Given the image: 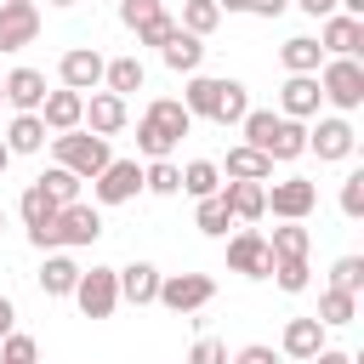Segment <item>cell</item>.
<instances>
[{"label": "cell", "instance_id": "obj_9", "mask_svg": "<svg viewBox=\"0 0 364 364\" xmlns=\"http://www.w3.org/2000/svg\"><path fill=\"white\" fill-rule=\"evenodd\" d=\"M40 40V6L34 0H0V51H23Z\"/></svg>", "mask_w": 364, "mask_h": 364}, {"label": "cell", "instance_id": "obj_22", "mask_svg": "<svg viewBox=\"0 0 364 364\" xmlns=\"http://www.w3.org/2000/svg\"><path fill=\"white\" fill-rule=\"evenodd\" d=\"M74 284H80V262L63 256V250H46V262H40V290H46V296H74Z\"/></svg>", "mask_w": 364, "mask_h": 364}, {"label": "cell", "instance_id": "obj_52", "mask_svg": "<svg viewBox=\"0 0 364 364\" xmlns=\"http://www.w3.org/2000/svg\"><path fill=\"white\" fill-rule=\"evenodd\" d=\"M0 233H6V210H0Z\"/></svg>", "mask_w": 364, "mask_h": 364}, {"label": "cell", "instance_id": "obj_49", "mask_svg": "<svg viewBox=\"0 0 364 364\" xmlns=\"http://www.w3.org/2000/svg\"><path fill=\"white\" fill-rule=\"evenodd\" d=\"M216 6H222V17H228V11H245L250 0H216Z\"/></svg>", "mask_w": 364, "mask_h": 364}, {"label": "cell", "instance_id": "obj_35", "mask_svg": "<svg viewBox=\"0 0 364 364\" xmlns=\"http://www.w3.org/2000/svg\"><path fill=\"white\" fill-rule=\"evenodd\" d=\"M216 23H222V6L216 0H182V28L188 34H216Z\"/></svg>", "mask_w": 364, "mask_h": 364}, {"label": "cell", "instance_id": "obj_15", "mask_svg": "<svg viewBox=\"0 0 364 364\" xmlns=\"http://www.w3.org/2000/svg\"><path fill=\"white\" fill-rule=\"evenodd\" d=\"M40 119H46V131H51V136H57V131H80V119H85V91H68V85L46 91Z\"/></svg>", "mask_w": 364, "mask_h": 364}, {"label": "cell", "instance_id": "obj_28", "mask_svg": "<svg viewBox=\"0 0 364 364\" xmlns=\"http://www.w3.org/2000/svg\"><path fill=\"white\" fill-rule=\"evenodd\" d=\"M307 154V119H279L273 142H267V159H301Z\"/></svg>", "mask_w": 364, "mask_h": 364}, {"label": "cell", "instance_id": "obj_46", "mask_svg": "<svg viewBox=\"0 0 364 364\" xmlns=\"http://www.w3.org/2000/svg\"><path fill=\"white\" fill-rule=\"evenodd\" d=\"M307 364H358V358H353V353H341V347H318Z\"/></svg>", "mask_w": 364, "mask_h": 364}, {"label": "cell", "instance_id": "obj_32", "mask_svg": "<svg viewBox=\"0 0 364 364\" xmlns=\"http://www.w3.org/2000/svg\"><path fill=\"white\" fill-rule=\"evenodd\" d=\"M142 188L159 193V199L182 193V165H171V159H148V165H142Z\"/></svg>", "mask_w": 364, "mask_h": 364}, {"label": "cell", "instance_id": "obj_47", "mask_svg": "<svg viewBox=\"0 0 364 364\" xmlns=\"http://www.w3.org/2000/svg\"><path fill=\"white\" fill-rule=\"evenodd\" d=\"M284 6H290V0H250V6H245V11H250V17H279V11H284Z\"/></svg>", "mask_w": 364, "mask_h": 364}, {"label": "cell", "instance_id": "obj_44", "mask_svg": "<svg viewBox=\"0 0 364 364\" xmlns=\"http://www.w3.org/2000/svg\"><path fill=\"white\" fill-rule=\"evenodd\" d=\"M228 364H279V353H273V347H262V341H250V347L228 353Z\"/></svg>", "mask_w": 364, "mask_h": 364}, {"label": "cell", "instance_id": "obj_17", "mask_svg": "<svg viewBox=\"0 0 364 364\" xmlns=\"http://www.w3.org/2000/svg\"><path fill=\"white\" fill-rule=\"evenodd\" d=\"M267 182H222L216 193H222V205H228V216L233 222H262L267 216V193H262Z\"/></svg>", "mask_w": 364, "mask_h": 364}, {"label": "cell", "instance_id": "obj_43", "mask_svg": "<svg viewBox=\"0 0 364 364\" xmlns=\"http://www.w3.org/2000/svg\"><path fill=\"white\" fill-rule=\"evenodd\" d=\"M188 364H228V341L199 336V341H193V353H188Z\"/></svg>", "mask_w": 364, "mask_h": 364}, {"label": "cell", "instance_id": "obj_12", "mask_svg": "<svg viewBox=\"0 0 364 364\" xmlns=\"http://www.w3.org/2000/svg\"><path fill=\"white\" fill-rule=\"evenodd\" d=\"M318 51H324V57H358V51H364V17L330 11L324 28H318Z\"/></svg>", "mask_w": 364, "mask_h": 364}, {"label": "cell", "instance_id": "obj_5", "mask_svg": "<svg viewBox=\"0 0 364 364\" xmlns=\"http://www.w3.org/2000/svg\"><path fill=\"white\" fill-rule=\"evenodd\" d=\"M74 307L85 313V318H114V307H119V273L114 267H80V284H74Z\"/></svg>", "mask_w": 364, "mask_h": 364}, {"label": "cell", "instance_id": "obj_34", "mask_svg": "<svg viewBox=\"0 0 364 364\" xmlns=\"http://www.w3.org/2000/svg\"><path fill=\"white\" fill-rule=\"evenodd\" d=\"M17 210H23V228H40V222H51L63 205H57L40 182H28V188H23V199H17Z\"/></svg>", "mask_w": 364, "mask_h": 364}, {"label": "cell", "instance_id": "obj_40", "mask_svg": "<svg viewBox=\"0 0 364 364\" xmlns=\"http://www.w3.org/2000/svg\"><path fill=\"white\" fill-rule=\"evenodd\" d=\"M159 11H165V0H119V23H125L131 34H136L142 23H154Z\"/></svg>", "mask_w": 364, "mask_h": 364}, {"label": "cell", "instance_id": "obj_13", "mask_svg": "<svg viewBox=\"0 0 364 364\" xmlns=\"http://www.w3.org/2000/svg\"><path fill=\"white\" fill-rule=\"evenodd\" d=\"M97 239H102V210L97 205L74 199V205L57 210V245H97Z\"/></svg>", "mask_w": 364, "mask_h": 364}, {"label": "cell", "instance_id": "obj_18", "mask_svg": "<svg viewBox=\"0 0 364 364\" xmlns=\"http://www.w3.org/2000/svg\"><path fill=\"white\" fill-rule=\"evenodd\" d=\"M0 85H6V102L17 114H40V102H46V74L40 68H11Z\"/></svg>", "mask_w": 364, "mask_h": 364}, {"label": "cell", "instance_id": "obj_16", "mask_svg": "<svg viewBox=\"0 0 364 364\" xmlns=\"http://www.w3.org/2000/svg\"><path fill=\"white\" fill-rule=\"evenodd\" d=\"M125 119H131V108H125V97H114V91H91L85 97V131H97V136H114V131H125Z\"/></svg>", "mask_w": 364, "mask_h": 364}, {"label": "cell", "instance_id": "obj_39", "mask_svg": "<svg viewBox=\"0 0 364 364\" xmlns=\"http://www.w3.org/2000/svg\"><path fill=\"white\" fill-rule=\"evenodd\" d=\"M330 290H347V296H358V290H364V256H341V262L330 267Z\"/></svg>", "mask_w": 364, "mask_h": 364}, {"label": "cell", "instance_id": "obj_33", "mask_svg": "<svg viewBox=\"0 0 364 364\" xmlns=\"http://www.w3.org/2000/svg\"><path fill=\"white\" fill-rule=\"evenodd\" d=\"M216 188H222V171H216V159H188V165H182V193L205 199V193H216Z\"/></svg>", "mask_w": 364, "mask_h": 364}, {"label": "cell", "instance_id": "obj_20", "mask_svg": "<svg viewBox=\"0 0 364 364\" xmlns=\"http://www.w3.org/2000/svg\"><path fill=\"white\" fill-rule=\"evenodd\" d=\"M159 57H165V68H171V74H199V63H205V40H199V34H188V28L176 23V34L159 46Z\"/></svg>", "mask_w": 364, "mask_h": 364}, {"label": "cell", "instance_id": "obj_54", "mask_svg": "<svg viewBox=\"0 0 364 364\" xmlns=\"http://www.w3.org/2000/svg\"><path fill=\"white\" fill-rule=\"evenodd\" d=\"M290 364H301V358H290Z\"/></svg>", "mask_w": 364, "mask_h": 364}, {"label": "cell", "instance_id": "obj_50", "mask_svg": "<svg viewBox=\"0 0 364 364\" xmlns=\"http://www.w3.org/2000/svg\"><path fill=\"white\" fill-rule=\"evenodd\" d=\"M6 165H11V148H6V142H0V176H6Z\"/></svg>", "mask_w": 364, "mask_h": 364}, {"label": "cell", "instance_id": "obj_6", "mask_svg": "<svg viewBox=\"0 0 364 364\" xmlns=\"http://www.w3.org/2000/svg\"><path fill=\"white\" fill-rule=\"evenodd\" d=\"M142 193V165L136 159H108L97 176H91V199L97 205H125Z\"/></svg>", "mask_w": 364, "mask_h": 364}, {"label": "cell", "instance_id": "obj_19", "mask_svg": "<svg viewBox=\"0 0 364 364\" xmlns=\"http://www.w3.org/2000/svg\"><path fill=\"white\" fill-rule=\"evenodd\" d=\"M228 182H273V159L262 154V148H250V142H239V148H228V165H216Z\"/></svg>", "mask_w": 364, "mask_h": 364}, {"label": "cell", "instance_id": "obj_42", "mask_svg": "<svg viewBox=\"0 0 364 364\" xmlns=\"http://www.w3.org/2000/svg\"><path fill=\"white\" fill-rule=\"evenodd\" d=\"M171 34H176V17H171V11H159L154 23H142V28H136V46H165Z\"/></svg>", "mask_w": 364, "mask_h": 364}, {"label": "cell", "instance_id": "obj_51", "mask_svg": "<svg viewBox=\"0 0 364 364\" xmlns=\"http://www.w3.org/2000/svg\"><path fill=\"white\" fill-rule=\"evenodd\" d=\"M51 6H80V0H51Z\"/></svg>", "mask_w": 364, "mask_h": 364}, {"label": "cell", "instance_id": "obj_23", "mask_svg": "<svg viewBox=\"0 0 364 364\" xmlns=\"http://www.w3.org/2000/svg\"><path fill=\"white\" fill-rule=\"evenodd\" d=\"M279 347H284V358H301V364H307V358L324 347V324H318V318H290L284 336H279Z\"/></svg>", "mask_w": 364, "mask_h": 364}, {"label": "cell", "instance_id": "obj_26", "mask_svg": "<svg viewBox=\"0 0 364 364\" xmlns=\"http://www.w3.org/2000/svg\"><path fill=\"white\" fill-rule=\"evenodd\" d=\"M142 85H148V68H142L136 57H114V63H102V91L131 97V91H142Z\"/></svg>", "mask_w": 364, "mask_h": 364}, {"label": "cell", "instance_id": "obj_24", "mask_svg": "<svg viewBox=\"0 0 364 364\" xmlns=\"http://www.w3.org/2000/svg\"><path fill=\"white\" fill-rule=\"evenodd\" d=\"M46 136H51V131H46V119H40V114H17V119L6 125V136H0V142H6V148H11V159H17V154H40V148H46Z\"/></svg>", "mask_w": 364, "mask_h": 364}, {"label": "cell", "instance_id": "obj_4", "mask_svg": "<svg viewBox=\"0 0 364 364\" xmlns=\"http://www.w3.org/2000/svg\"><path fill=\"white\" fill-rule=\"evenodd\" d=\"M154 301L171 307V313H199V307L216 301V279L210 273H159V296Z\"/></svg>", "mask_w": 364, "mask_h": 364}, {"label": "cell", "instance_id": "obj_37", "mask_svg": "<svg viewBox=\"0 0 364 364\" xmlns=\"http://www.w3.org/2000/svg\"><path fill=\"white\" fill-rule=\"evenodd\" d=\"M0 364H40V341L23 336V330H6L0 336Z\"/></svg>", "mask_w": 364, "mask_h": 364}, {"label": "cell", "instance_id": "obj_10", "mask_svg": "<svg viewBox=\"0 0 364 364\" xmlns=\"http://www.w3.org/2000/svg\"><path fill=\"white\" fill-rule=\"evenodd\" d=\"M102 51L97 46H68L63 57H57V80L68 85V91H97L102 85Z\"/></svg>", "mask_w": 364, "mask_h": 364}, {"label": "cell", "instance_id": "obj_29", "mask_svg": "<svg viewBox=\"0 0 364 364\" xmlns=\"http://www.w3.org/2000/svg\"><path fill=\"white\" fill-rule=\"evenodd\" d=\"M193 228H199L205 239H228V228H233V216H228V205H222V193H205V199H199V210H193Z\"/></svg>", "mask_w": 364, "mask_h": 364}, {"label": "cell", "instance_id": "obj_21", "mask_svg": "<svg viewBox=\"0 0 364 364\" xmlns=\"http://www.w3.org/2000/svg\"><path fill=\"white\" fill-rule=\"evenodd\" d=\"M114 273H119V301L148 307V301L159 296V267H154V262H131V267H114Z\"/></svg>", "mask_w": 364, "mask_h": 364}, {"label": "cell", "instance_id": "obj_41", "mask_svg": "<svg viewBox=\"0 0 364 364\" xmlns=\"http://www.w3.org/2000/svg\"><path fill=\"white\" fill-rule=\"evenodd\" d=\"M341 216H364V171H347V182H341Z\"/></svg>", "mask_w": 364, "mask_h": 364}, {"label": "cell", "instance_id": "obj_36", "mask_svg": "<svg viewBox=\"0 0 364 364\" xmlns=\"http://www.w3.org/2000/svg\"><path fill=\"white\" fill-rule=\"evenodd\" d=\"M267 250H273V256H307V250H313V233H307L301 222H284V228H273Z\"/></svg>", "mask_w": 364, "mask_h": 364}, {"label": "cell", "instance_id": "obj_8", "mask_svg": "<svg viewBox=\"0 0 364 364\" xmlns=\"http://www.w3.org/2000/svg\"><path fill=\"white\" fill-rule=\"evenodd\" d=\"M228 267L245 273V279H273V250H267V233L256 228H239L228 239Z\"/></svg>", "mask_w": 364, "mask_h": 364}, {"label": "cell", "instance_id": "obj_14", "mask_svg": "<svg viewBox=\"0 0 364 364\" xmlns=\"http://www.w3.org/2000/svg\"><path fill=\"white\" fill-rule=\"evenodd\" d=\"M318 102H324L318 74H290V80L279 85V114H284V119H313Z\"/></svg>", "mask_w": 364, "mask_h": 364}, {"label": "cell", "instance_id": "obj_11", "mask_svg": "<svg viewBox=\"0 0 364 364\" xmlns=\"http://www.w3.org/2000/svg\"><path fill=\"white\" fill-rule=\"evenodd\" d=\"M353 148H358V131L347 125V114H330V119H318L313 131H307V154H318V159H353Z\"/></svg>", "mask_w": 364, "mask_h": 364}, {"label": "cell", "instance_id": "obj_38", "mask_svg": "<svg viewBox=\"0 0 364 364\" xmlns=\"http://www.w3.org/2000/svg\"><path fill=\"white\" fill-rule=\"evenodd\" d=\"M34 182H40L57 205H74V199H80V176H74V171H63V165H51V171H46V176H34Z\"/></svg>", "mask_w": 364, "mask_h": 364}, {"label": "cell", "instance_id": "obj_31", "mask_svg": "<svg viewBox=\"0 0 364 364\" xmlns=\"http://www.w3.org/2000/svg\"><path fill=\"white\" fill-rule=\"evenodd\" d=\"M313 318H318L324 330H336V324H353V318H358V296H347V290H324Z\"/></svg>", "mask_w": 364, "mask_h": 364}, {"label": "cell", "instance_id": "obj_25", "mask_svg": "<svg viewBox=\"0 0 364 364\" xmlns=\"http://www.w3.org/2000/svg\"><path fill=\"white\" fill-rule=\"evenodd\" d=\"M279 63H284V74H318L324 51H318V40H313V34H290V40L279 46Z\"/></svg>", "mask_w": 364, "mask_h": 364}, {"label": "cell", "instance_id": "obj_30", "mask_svg": "<svg viewBox=\"0 0 364 364\" xmlns=\"http://www.w3.org/2000/svg\"><path fill=\"white\" fill-rule=\"evenodd\" d=\"M273 284H279L284 296H301V290L313 284V267H307V256H273Z\"/></svg>", "mask_w": 364, "mask_h": 364}, {"label": "cell", "instance_id": "obj_53", "mask_svg": "<svg viewBox=\"0 0 364 364\" xmlns=\"http://www.w3.org/2000/svg\"><path fill=\"white\" fill-rule=\"evenodd\" d=\"M0 102H6V85H0Z\"/></svg>", "mask_w": 364, "mask_h": 364}, {"label": "cell", "instance_id": "obj_2", "mask_svg": "<svg viewBox=\"0 0 364 364\" xmlns=\"http://www.w3.org/2000/svg\"><path fill=\"white\" fill-rule=\"evenodd\" d=\"M108 159H114V148H108V136H97V131H57V136H51V165L74 171L80 182H91Z\"/></svg>", "mask_w": 364, "mask_h": 364}, {"label": "cell", "instance_id": "obj_48", "mask_svg": "<svg viewBox=\"0 0 364 364\" xmlns=\"http://www.w3.org/2000/svg\"><path fill=\"white\" fill-rule=\"evenodd\" d=\"M6 330H17V301H11V296H0V336H6Z\"/></svg>", "mask_w": 364, "mask_h": 364}, {"label": "cell", "instance_id": "obj_45", "mask_svg": "<svg viewBox=\"0 0 364 364\" xmlns=\"http://www.w3.org/2000/svg\"><path fill=\"white\" fill-rule=\"evenodd\" d=\"M290 6H301V11H307V17H318V23H324L330 11H341V0H290Z\"/></svg>", "mask_w": 364, "mask_h": 364}, {"label": "cell", "instance_id": "obj_1", "mask_svg": "<svg viewBox=\"0 0 364 364\" xmlns=\"http://www.w3.org/2000/svg\"><path fill=\"white\" fill-rule=\"evenodd\" d=\"M188 131H193V114L182 108V97H154V102L142 108V119H136V148H142L148 159H171V148H176Z\"/></svg>", "mask_w": 364, "mask_h": 364}, {"label": "cell", "instance_id": "obj_3", "mask_svg": "<svg viewBox=\"0 0 364 364\" xmlns=\"http://www.w3.org/2000/svg\"><path fill=\"white\" fill-rule=\"evenodd\" d=\"M318 91L336 114H353L364 108V63L358 57H324L318 63Z\"/></svg>", "mask_w": 364, "mask_h": 364}, {"label": "cell", "instance_id": "obj_27", "mask_svg": "<svg viewBox=\"0 0 364 364\" xmlns=\"http://www.w3.org/2000/svg\"><path fill=\"white\" fill-rule=\"evenodd\" d=\"M216 102H222V80H216V74H188L182 108H188L193 119H210V114H216Z\"/></svg>", "mask_w": 364, "mask_h": 364}, {"label": "cell", "instance_id": "obj_7", "mask_svg": "<svg viewBox=\"0 0 364 364\" xmlns=\"http://www.w3.org/2000/svg\"><path fill=\"white\" fill-rule=\"evenodd\" d=\"M262 193H267V210H273L279 222H307L313 205H318V188H313L307 176H284V182H273V188H262Z\"/></svg>", "mask_w": 364, "mask_h": 364}]
</instances>
